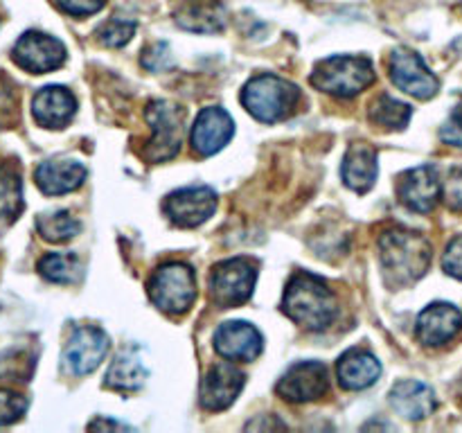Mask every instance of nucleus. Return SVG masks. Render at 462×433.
Instances as JSON below:
<instances>
[{
  "mask_svg": "<svg viewBox=\"0 0 462 433\" xmlns=\"http://www.w3.org/2000/svg\"><path fill=\"white\" fill-rule=\"evenodd\" d=\"M282 309L293 323L311 332L328 329L338 314L337 296L332 289L311 273L293 275L284 291Z\"/></svg>",
  "mask_w": 462,
  "mask_h": 433,
  "instance_id": "obj_1",
  "label": "nucleus"
},
{
  "mask_svg": "<svg viewBox=\"0 0 462 433\" xmlns=\"http://www.w3.org/2000/svg\"><path fill=\"white\" fill-rule=\"evenodd\" d=\"M383 273L393 284H411L427 273L431 264V242L413 230H388L379 239Z\"/></svg>",
  "mask_w": 462,
  "mask_h": 433,
  "instance_id": "obj_2",
  "label": "nucleus"
},
{
  "mask_svg": "<svg viewBox=\"0 0 462 433\" xmlns=\"http://www.w3.org/2000/svg\"><path fill=\"white\" fill-rule=\"evenodd\" d=\"M374 81V66L368 57H329L311 72V84L334 97L350 99Z\"/></svg>",
  "mask_w": 462,
  "mask_h": 433,
  "instance_id": "obj_3",
  "label": "nucleus"
},
{
  "mask_svg": "<svg viewBox=\"0 0 462 433\" xmlns=\"http://www.w3.org/2000/svg\"><path fill=\"white\" fill-rule=\"evenodd\" d=\"M300 90L291 81L275 75H257L244 86L242 102L246 111L260 122H278L287 117L298 104Z\"/></svg>",
  "mask_w": 462,
  "mask_h": 433,
  "instance_id": "obj_4",
  "label": "nucleus"
},
{
  "mask_svg": "<svg viewBox=\"0 0 462 433\" xmlns=\"http://www.w3.org/2000/svg\"><path fill=\"white\" fill-rule=\"evenodd\" d=\"M149 296L158 309L167 314H183L197 300L194 271L183 262H170L152 275Z\"/></svg>",
  "mask_w": 462,
  "mask_h": 433,
  "instance_id": "obj_5",
  "label": "nucleus"
},
{
  "mask_svg": "<svg viewBox=\"0 0 462 433\" xmlns=\"http://www.w3.org/2000/svg\"><path fill=\"white\" fill-rule=\"evenodd\" d=\"M257 271L255 264L246 257H233L212 269L210 291L212 300L219 307H237L251 298L255 287Z\"/></svg>",
  "mask_w": 462,
  "mask_h": 433,
  "instance_id": "obj_6",
  "label": "nucleus"
},
{
  "mask_svg": "<svg viewBox=\"0 0 462 433\" xmlns=\"http://www.w3.org/2000/svg\"><path fill=\"white\" fill-rule=\"evenodd\" d=\"M12 57L23 70L32 75H45V72L57 70L66 61V45L54 36L32 30L16 41Z\"/></svg>",
  "mask_w": 462,
  "mask_h": 433,
  "instance_id": "obj_7",
  "label": "nucleus"
},
{
  "mask_svg": "<svg viewBox=\"0 0 462 433\" xmlns=\"http://www.w3.org/2000/svg\"><path fill=\"white\" fill-rule=\"evenodd\" d=\"M147 122L152 124L147 156L152 161H167L180 147V131H183V111L170 102H152L147 106Z\"/></svg>",
  "mask_w": 462,
  "mask_h": 433,
  "instance_id": "obj_8",
  "label": "nucleus"
},
{
  "mask_svg": "<svg viewBox=\"0 0 462 433\" xmlns=\"http://www.w3.org/2000/svg\"><path fill=\"white\" fill-rule=\"evenodd\" d=\"M217 207L215 189L206 185H192V188H180L176 192L167 194L162 210L170 216L171 224L180 228H194L212 216Z\"/></svg>",
  "mask_w": 462,
  "mask_h": 433,
  "instance_id": "obj_9",
  "label": "nucleus"
},
{
  "mask_svg": "<svg viewBox=\"0 0 462 433\" xmlns=\"http://www.w3.org/2000/svg\"><path fill=\"white\" fill-rule=\"evenodd\" d=\"M108 352V336L99 327H77L63 347V365L70 374H88L102 365Z\"/></svg>",
  "mask_w": 462,
  "mask_h": 433,
  "instance_id": "obj_10",
  "label": "nucleus"
},
{
  "mask_svg": "<svg viewBox=\"0 0 462 433\" xmlns=\"http://www.w3.org/2000/svg\"><path fill=\"white\" fill-rule=\"evenodd\" d=\"M391 77L395 86L404 93L413 95L418 99H429L438 93L440 81L427 68L418 52L406 48H397L391 59Z\"/></svg>",
  "mask_w": 462,
  "mask_h": 433,
  "instance_id": "obj_11",
  "label": "nucleus"
},
{
  "mask_svg": "<svg viewBox=\"0 0 462 433\" xmlns=\"http://www.w3.org/2000/svg\"><path fill=\"white\" fill-rule=\"evenodd\" d=\"M397 194L400 201L413 212H431L438 206L442 194L440 179H438L436 167L422 165L404 171L397 180Z\"/></svg>",
  "mask_w": 462,
  "mask_h": 433,
  "instance_id": "obj_12",
  "label": "nucleus"
},
{
  "mask_svg": "<svg viewBox=\"0 0 462 433\" xmlns=\"http://www.w3.org/2000/svg\"><path fill=\"white\" fill-rule=\"evenodd\" d=\"M328 392V368L320 361H300L284 373L278 395L287 401H314Z\"/></svg>",
  "mask_w": 462,
  "mask_h": 433,
  "instance_id": "obj_13",
  "label": "nucleus"
},
{
  "mask_svg": "<svg viewBox=\"0 0 462 433\" xmlns=\"http://www.w3.org/2000/svg\"><path fill=\"white\" fill-rule=\"evenodd\" d=\"M215 350L228 361H253L262 352V334L246 320H228L217 327Z\"/></svg>",
  "mask_w": 462,
  "mask_h": 433,
  "instance_id": "obj_14",
  "label": "nucleus"
},
{
  "mask_svg": "<svg viewBox=\"0 0 462 433\" xmlns=\"http://www.w3.org/2000/svg\"><path fill=\"white\" fill-rule=\"evenodd\" d=\"M235 134V122L224 108H203L192 126V147L201 156H212L230 143Z\"/></svg>",
  "mask_w": 462,
  "mask_h": 433,
  "instance_id": "obj_15",
  "label": "nucleus"
},
{
  "mask_svg": "<svg viewBox=\"0 0 462 433\" xmlns=\"http://www.w3.org/2000/svg\"><path fill=\"white\" fill-rule=\"evenodd\" d=\"M244 388V373L233 364H217L201 382V404L208 410H224Z\"/></svg>",
  "mask_w": 462,
  "mask_h": 433,
  "instance_id": "obj_16",
  "label": "nucleus"
},
{
  "mask_svg": "<svg viewBox=\"0 0 462 433\" xmlns=\"http://www.w3.org/2000/svg\"><path fill=\"white\" fill-rule=\"evenodd\" d=\"M462 327V314L458 307L449 302H433L418 316V338L424 345H445Z\"/></svg>",
  "mask_w": 462,
  "mask_h": 433,
  "instance_id": "obj_17",
  "label": "nucleus"
},
{
  "mask_svg": "<svg viewBox=\"0 0 462 433\" xmlns=\"http://www.w3.org/2000/svg\"><path fill=\"white\" fill-rule=\"evenodd\" d=\"M77 111V99L63 86H45L32 99V115L45 129H63Z\"/></svg>",
  "mask_w": 462,
  "mask_h": 433,
  "instance_id": "obj_18",
  "label": "nucleus"
},
{
  "mask_svg": "<svg viewBox=\"0 0 462 433\" xmlns=\"http://www.w3.org/2000/svg\"><path fill=\"white\" fill-rule=\"evenodd\" d=\"M338 373V383L347 391H364L370 388L382 374V364L377 361V356L368 350H361V347H350L347 352H343V356L337 364Z\"/></svg>",
  "mask_w": 462,
  "mask_h": 433,
  "instance_id": "obj_19",
  "label": "nucleus"
},
{
  "mask_svg": "<svg viewBox=\"0 0 462 433\" xmlns=\"http://www.w3.org/2000/svg\"><path fill=\"white\" fill-rule=\"evenodd\" d=\"M436 392L418 379L397 382L391 391V406L404 419H424L436 410Z\"/></svg>",
  "mask_w": 462,
  "mask_h": 433,
  "instance_id": "obj_20",
  "label": "nucleus"
},
{
  "mask_svg": "<svg viewBox=\"0 0 462 433\" xmlns=\"http://www.w3.org/2000/svg\"><path fill=\"white\" fill-rule=\"evenodd\" d=\"M36 185L48 197H59L79 188L86 180V167L77 161H45L36 167Z\"/></svg>",
  "mask_w": 462,
  "mask_h": 433,
  "instance_id": "obj_21",
  "label": "nucleus"
},
{
  "mask_svg": "<svg viewBox=\"0 0 462 433\" xmlns=\"http://www.w3.org/2000/svg\"><path fill=\"white\" fill-rule=\"evenodd\" d=\"M377 152L370 144L356 143L347 149L341 167V176L347 188L359 194L368 192L377 180Z\"/></svg>",
  "mask_w": 462,
  "mask_h": 433,
  "instance_id": "obj_22",
  "label": "nucleus"
},
{
  "mask_svg": "<svg viewBox=\"0 0 462 433\" xmlns=\"http://www.w3.org/2000/svg\"><path fill=\"white\" fill-rule=\"evenodd\" d=\"M176 21L189 32H219L224 27V5L221 0H185L176 12Z\"/></svg>",
  "mask_w": 462,
  "mask_h": 433,
  "instance_id": "obj_23",
  "label": "nucleus"
},
{
  "mask_svg": "<svg viewBox=\"0 0 462 433\" xmlns=\"http://www.w3.org/2000/svg\"><path fill=\"white\" fill-rule=\"evenodd\" d=\"M23 180L16 167H0V221L12 224L23 212Z\"/></svg>",
  "mask_w": 462,
  "mask_h": 433,
  "instance_id": "obj_24",
  "label": "nucleus"
},
{
  "mask_svg": "<svg viewBox=\"0 0 462 433\" xmlns=\"http://www.w3.org/2000/svg\"><path fill=\"white\" fill-rule=\"evenodd\" d=\"M147 368L143 361L131 352H122L116 361L111 364L106 373V386L120 388V391H138L147 379Z\"/></svg>",
  "mask_w": 462,
  "mask_h": 433,
  "instance_id": "obj_25",
  "label": "nucleus"
},
{
  "mask_svg": "<svg viewBox=\"0 0 462 433\" xmlns=\"http://www.w3.org/2000/svg\"><path fill=\"white\" fill-rule=\"evenodd\" d=\"M39 273L50 282L70 284L81 275V264L70 253H48L39 260Z\"/></svg>",
  "mask_w": 462,
  "mask_h": 433,
  "instance_id": "obj_26",
  "label": "nucleus"
},
{
  "mask_svg": "<svg viewBox=\"0 0 462 433\" xmlns=\"http://www.w3.org/2000/svg\"><path fill=\"white\" fill-rule=\"evenodd\" d=\"M36 228H39L41 237L48 239V242H68L75 235H79L81 224L66 210L48 212V215H41L36 219Z\"/></svg>",
  "mask_w": 462,
  "mask_h": 433,
  "instance_id": "obj_27",
  "label": "nucleus"
},
{
  "mask_svg": "<svg viewBox=\"0 0 462 433\" xmlns=\"http://www.w3.org/2000/svg\"><path fill=\"white\" fill-rule=\"evenodd\" d=\"M411 113L413 111H411L409 104L400 102V99L391 97V95H382L373 104L370 117H373L374 124L383 126V129H404L411 120Z\"/></svg>",
  "mask_w": 462,
  "mask_h": 433,
  "instance_id": "obj_28",
  "label": "nucleus"
},
{
  "mask_svg": "<svg viewBox=\"0 0 462 433\" xmlns=\"http://www.w3.org/2000/svg\"><path fill=\"white\" fill-rule=\"evenodd\" d=\"M135 32V23L129 18L113 16L106 23H102L97 30V39L102 41L106 48H122L125 43H129L131 36Z\"/></svg>",
  "mask_w": 462,
  "mask_h": 433,
  "instance_id": "obj_29",
  "label": "nucleus"
},
{
  "mask_svg": "<svg viewBox=\"0 0 462 433\" xmlns=\"http://www.w3.org/2000/svg\"><path fill=\"white\" fill-rule=\"evenodd\" d=\"M27 410V400L18 392L7 391V388H0V427L5 424H14L16 419L23 418V413Z\"/></svg>",
  "mask_w": 462,
  "mask_h": 433,
  "instance_id": "obj_30",
  "label": "nucleus"
},
{
  "mask_svg": "<svg viewBox=\"0 0 462 433\" xmlns=\"http://www.w3.org/2000/svg\"><path fill=\"white\" fill-rule=\"evenodd\" d=\"M442 266H445L447 273L462 280V235H458V237H454L449 242V246H447L445 251V257H442Z\"/></svg>",
  "mask_w": 462,
  "mask_h": 433,
  "instance_id": "obj_31",
  "label": "nucleus"
},
{
  "mask_svg": "<svg viewBox=\"0 0 462 433\" xmlns=\"http://www.w3.org/2000/svg\"><path fill=\"white\" fill-rule=\"evenodd\" d=\"M57 5L70 16H93L106 5V0H57Z\"/></svg>",
  "mask_w": 462,
  "mask_h": 433,
  "instance_id": "obj_32",
  "label": "nucleus"
},
{
  "mask_svg": "<svg viewBox=\"0 0 462 433\" xmlns=\"http://www.w3.org/2000/svg\"><path fill=\"white\" fill-rule=\"evenodd\" d=\"M144 68L149 70H162V68L171 66V52H170V45L167 43H156L144 52L143 57Z\"/></svg>",
  "mask_w": 462,
  "mask_h": 433,
  "instance_id": "obj_33",
  "label": "nucleus"
},
{
  "mask_svg": "<svg viewBox=\"0 0 462 433\" xmlns=\"http://www.w3.org/2000/svg\"><path fill=\"white\" fill-rule=\"evenodd\" d=\"M440 138L445 140L447 144H454V147L462 149V106L449 117V122L442 126Z\"/></svg>",
  "mask_w": 462,
  "mask_h": 433,
  "instance_id": "obj_34",
  "label": "nucleus"
},
{
  "mask_svg": "<svg viewBox=\"0 0 462 433\" xmlns=\"http://www.w3.org/2000/svg\"><path fill=\"white\" fill-rule=\"evenodd\" d=\"M445 201L449 203V207H454V210H462V170L451 171L445 188Z\"/></svg>",
  "mask_w": 462,
  "mask_h": 433,
  "instance_id": "obj_35",
  "label": "nucleus"
},
{
  "mask_svg": "<svg viewBox=\"0 0 462 433\" xmlns=\"http://www.w3.org/2000/svg\"><path fill=\"white\" fill-rule=\"evenodd\" d=\"M12 111H14V93L7 86V81L0 77V124H7Z\"/></svg>",
  "mask_w": 462,
  "mask_h": 433,
  "instance_id": "obj_36",
  "label": "nucleus"
},
{
  "mask_svg": "<svg viewBox=\"0 0 462 433\" xmlns=\"http://www.w3.org/2000/svg\"><path fill=\"white\" fill-rule=\"evenodd\" d=\"M460 5H462V0H460Z\"/></svg>",
  "mask_w": 462,
  "mask_h": 433,
  "instance_id": "obj_37",
  "label": "nucleus"
}]
</instances>
